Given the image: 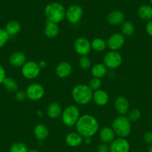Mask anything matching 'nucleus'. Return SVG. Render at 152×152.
<instances>
[{
  "label": "nucleus",
  "instance_id": "42",
  "mask_svg": "<svg viewBox=\"0 0 152 152\" xmlns=\"http://www.w3.org/2000/svg\"><path fill=\"white\" fill-rule=\"evenodd\" d=\"M148 152H152V144L150 145V147L148 148Z\"/></svg>",
  "mask_w": 152,
  "mask_h": 152
},
{
  "label": "nucleus",
  "instance_id": "19",
  "mask_svg": "<svg viewBox=\"0 0 152 152\" xmlns=\"http://www.w3.org/2000/svg\"><path fill=\"white\" fill-rule=\"evenodd\" d=\"M115 136L116 134L110 127H104L99 132V137L102 142L107 144L110 143L115 139Z\"/></svg>",
  "mask_w": 152,
  "mask_h": 152
},
{
  "label": "nucleus",
  "instance_id": "11",
  "mask_svg": "<svg viewBox=\"0 0 152 152\" xmlns=\"http://www.w3.org/2000/svg\"><path fill=\"white\" fill-rule=\"evenodd\" d=\"M74 49L76 53L81 56H86L91 51V43L85 37L76 39L74 43Z\"/></svg>",
  "mask_w": 152,
  "mask_h": 152
},
{
  "label": "nucleus",
  "instance_id": "37",
  "mask_svg": "<svg viewBox=\"0 0 152 152\" xmlns=\"http://www.w3.org/2000/svg\"><path fill=\"white\" fill-rule=\"evenodd\" d=\"M5 78H6V72H5V68L0 64V84L3 83Z\"/></svg>",
  "mask_w": 152,
  "mask_h": 152
},
{
  "label": "nucleus",
  "instance_id": "26",
  "mask_svg": "<svg viewBox=\"0 0 152 152\" xmlns=\"http://www.w3.org/2000/svg\"><path fill=\"white\" fill-rule=\"evenodd\" d=\"M121 32L124 36L131 37L135 32V27L134 25L130 21H125L121 26Z\"/></svg>",
  "mask_w": 152,
  "mask_h": 152
},
{
  "label": "nucleus",
  "instance_id": "33",
  "mask_svg": "<svg viewBox=\"0 0 152 152\" xmlns=\"http://www.w3.org/2000/svg\"><path fill=\"white\" fill-rule=\"evenodd\" d=\"M9 34L7 33L5 29L0 28V48H2L9 40Z\"/></svg>",
  "mask_w": 152,
  "mask_h": 152
},
{
  "label": "nucleus",
  "instance_id": "27",
  "mask_svg": "<svg viewBox=\"0 0 152 152\" xmlns=\"http://www.w3.org/2000/svg\"><path fill=\"white\" fill-rule=\"evenodd\" d=\"M91 47L96 52H103L107 48V42L102 38H95L91 42Z\"/></svg>",
  "mask_w": 152,
  "mask_h": 152
},
{
  "label": "nucleus",
  "instance_id": "36",
  "mask_svg": "<svg viewBox=\"0 0 152 152\" xmlns=\"http://www.w3.org/2000/svg\"><path fill=\"white\" fill-rule=\"evenodd\" d=\"M98 152H110V146L107 143H101L97 147Z\"/></svg>",
  "mask_w": 152,
  "mask_h": 152
},
{
  "label": "nucleus",
  "instance_id": "34",
  "mask_svg": "<svg viewBox=\"0 0 152 152\" xmlns=\"http://www.w3.org/2000/svg\"><path fill=\"white\" fill-rule=\"evenodd\" d=\"M14 98H15L16 100L18 101V102H23V101H24L25 99L27 98L26 91H22V90L17 91L16 92L15 95H14Z\"/></svg>",
  "mask_w": 152,
  "mask_h": 152
},
{
  "label": "nucleus",
  "instance_id": "12",
  "mask_svg": "<svg viewBox=\"0 0 152 152\" xmlns=\"http://www.w3.org/2000/svg\"><path fill=\"white\" fill-rule=\"evenodd\" d=\"M109 146L110 152H129L131 148L129 142L123 137L114 139Z\"/></svg>",
  "mask_w": 152,
  "mask_h": 152
},
{
  "label": "nucleus",
  "instance_id": "29",
  "mask_svg": "<svg viewBox=\"0 0 152 152\" xmlns=\"http://www.w3.org/2000/svg\"><path fill=\"white\" fill-rule=\"evenodd\" d=\"M141 111L137 108H133L128 110L127 113V118L129 119L130 122H137L141 118Z\"/></svg>",
  "mask_w": 152,
  "mask_h": 152
},
{
  "label": "nucleus",
  "instance_id": "30",
  "mask_svg": "<svg viewBox=\"0 0 152 152\" xmlns=\"http://www.w3.org/2000/svg\"><path fill=\"white\" fill-rule=\"evenodd\" d=\"M27 146L23 142H17L12 144V145L10 148V152H28Z\"/></svg>",
  "mask_w": 152,
  "mask_h": 152
},
{
  "label": "nucleus",
  "instance_id": "3",
  "mask_svg": "<svg viewBox=\"0 0 152 152\" xmlns=\"http://www.w3.org/2000/svg\"><path fill=\"white\" fill-rule=\"evenodd\" d=\"M44 13L47 21L58 24L66 18L65 8L58 2H51L48 4L45 8Z\"/></svg>",
  "mask_w": 152,
  "mask_h": 152
},
{
  "label": "nucleus",
  "instance_id": "20",
  "mask_svg": "<svg viewBox=\"0 0 152 152\" xmlns=\"http://www.w3.org/2000/svg\"><path fill=\"white\" fill-rule=\"evenodd\" d=\"M59 31L60 28L58 23L49 21L46 22V26L44 28V34L46 35V37L50 39H53L59 34Z\"/></svg>",
  "mask_w": 152,
  "mask_h": 152
},
{
  "label": "nucleus",
  "instance_id": "41",
  "mask_svg": "<svg viewBox=\"0 0 152 152\" xmlns=\"http://www.w3.org/2000/svg\"><path fill=\"white\" fill-rule=\"evenodd\" d=\"M28 152H40L38 150H36V149H31V150H28Z\"/></svg>",
  "mask_w": 152,
  "mask_h": 152
},
{
  "label": "nucleus",
  "instance_id": "23",
  "mask_svg": "<svg viewBox=\"0 0 152 152\" xmlns=\"http://www.w3.org/2000/svg\"><path fill=\"white\" fill-rule=\"evenodd\" d=\"M139 17L144 21L152 20V5H142L138 8L137 11Z\"/></svg>",
  "mask_w": 152,
  "mask_h": 152
},
{
  "label": "nucleus",
  "instance_id": "7",
  "mask_svg": "<svg viewBox=\"0 0 152 152\" xmlns=\"http://www.w3.org/2000/svg\"><path fill=\"white\" fill-rule=\"evenodd\" d=\"M40 67L39 64L35 61H28L22 66L21 72L23 77L27 79L36 78L40 73Z\"/></svg>",
  "mask_w": 152,
  "mask_h": 152
},
{
  "label": "nucleus",
  "instance_id": "24",
  "mask_svg": "<svg viewBox=\"0 0 152 152\" xmlns=\"http://www.w3.org/2000/svg\"><path fill=\"white\" fill-rule=\"evenodd\" d=\"M107 72V68L104 64H96L91 69V74L93 77L98 78H102L106 75Z\"/></svg>",
  "mask_w": 152,
  "mask_h": 152
},
{
  "label": "nucleus",
  "instance_id": "15",
  "mask_svg": "<svg viewBox=\"0 0 152 152\" xmlns=\"http://www.w3.org/2000/svg\"><path fill=\"white\" fill-rule=\"evenodd\" d=\"M114 107L116 112L120 115L127 114L130 110V103L128 99L124 96H119L114 102Z\"/></svg>",
  "mask_w": 152,
  "mask_h": 152
},
{
  "label": "nucleus",
  "instance_id": "18",
  "mask_svg": "<svg viewBox=\"0 0 152 152\" xmlns=\"http://www.w3.org/2000/svg\"><path fill=\"white\" fill-rule=\"evenodd\" d=\"M65 140L70 147H78L83 142V137L78 132H71L67 134Z\"/></svg>",
  "mask_w": 152,
  "mask_h": 152
},
{
  "label": "nucleus",
  "instance_id": "38",
  "mask_svg": "<svg viewBox=\"0 0 152 152\" xmlns=\"http://www.w3.org/2000/svg\"><path fill=\"white\" fill-rule=\"evenodd\" d=\"M145 31L149 36L152 37V20H149L146 24Z\"/></svg>",
  "mask_w": 152,
  "mask_h": 152
},
{
  "label": "nucleus",
  "instance_id": "8",
  "mask_svg": "<svg viewBox=\"0 0 152 152\" xmlns=\"http://www.w3.org/2000/svg\"><path fill=\"white\" fill-rule=\"evenodd\" d=\"M26 96L31 101H39L45 94V89L41 84L34 83L27 87L26 90Z\"/></svg>",
  "mask_w": 152,
  "mask_h": 152
},
{
  "label": "nucleus",
  "instance_id": "32",
  "mask_svg": "<svg viewBox=\"0 0 152 152\" xmlns=\"http://www.w3.org/2000/svg\"><path fill=\"white\" fill-rule=\"evenodd\" d=\"M79 66L81 67L82 69L84 70H87L90 68L91 66V61H90V58L86 55V56H81V58L79 59Z\"/></svg>",
  "mask_w": 152,
  "mask_h": 152
},
{
  "label": "nucleus",
  "instance_id": "2",
  "mask_svg": "<svg viewBox=\"0 0 152 152\" xmlns=\"http://www.w3.org/2000/svg\"><path fill=\"white\" fill-rule=\"evenodd\" d=\"M93 91L86 84H77L72 90V97L78 104L85 105L93 100Z\"/></svg>",
  "mask_w": 152,
  "mask_h": 152
},
{
  "label": "nucleus",
  "instance_id": "6",
  "mask_svg": "<svg viewBox=\"0 0 152 152\" xmlns=\"http://www.w3.org/2000/svg\"><path fill=\"white\" fill-rule=\"evenodd\" d=\"M122 57L118 51H110L104 56L103 64L110 69H115L121 66Z\"/></svg>",
  "mask_w": 152,
  "mask_h": 152
},
{
  "label": "nucleus",
  "instance_id": "4",
  "mask_svg": "<svg viewBox=\"0 0 152 152\" xmlns=\"http://www.w3.org/2000/svg\"><path fill=\"white\" fill-rule=\"evenodd\" d=\"M112 128L119 137L126 138L131 132V124L129 119L124 115H120L113 119Z\"/></svg>",
  "mask_w": 152,
  "mask_h": 152
},
{
  "label": "nucleus",
  "instance_id": "5",
  "mask_svg": "<svg viewBox=\"0 0 152 152\" xmlns=\"http://www.w3.org/2000/svg\"><path fill=\"white\" fill-rule=\"evenodd\" d=\"M80 111L75 105H69L61 114L63 123L68 127H73L76 125L80 118Z\"/></svg>",
  "mask_w": 152,
  "mask_h": 152
},
{
  "label": "nucleus",
  "instance_id": "25",
  "mask_svg": "<svg viewBox=\"0 0 152 152\" xmlns=\"http://www.w3.org/2000/svg\"><path fill=\"white\" fill-rule=\"evenodd\" d=\"M21 30V25L17 20H11L8 22L5 27V31L9 36H15L18 34Z\"/></svg>",
  "mask_w": 152,
  "mask_h": 152
},
{
  "label": "nucleus",
  "instance_id": "35",
  "mask_svg": "<svg viewBox=\"0 0 152 152\" xmlns=\"http://www.w3.org/2000/svg\"><path fill=\"white\" fill-rule=\"evenodd\" d=\"M143 140L148 145L152 144V132L151 131H146L143 134Z\"/></svg>",
  "mask_w": 152,
  "mask_h": 152
},
{
  "label": "nucleus",
  "instance_id": "10",
  "mask_svg": "<svg viewBox=\"0 0 152 152\" xmlns=\"http://www.w3.org/2000/svg\"><path fill=\"white\" fill-rule=\"evenodd\" d=\"M125 43V36L121 33H114L110 36L107 41V46L110 51H118L122 49Z\"/></svg>",
  "mask_w": 152,
  "mask_h": 152
},
{
  "label": "nucleus",
  "instance_id": "22",
  "mask_svg": "<svg viewBox=\"0 0 152 152\" xmlns=\"http://www.w3.org/2000/svg\"><path fill=\"white\" fill-rule=\"evenodd\" d=\"M62 107L58 102H52L49 104L47 108V115L51 119H55L61 116Z\"/></svg>",
  "mask_w": 152,
  "mask_h": 152
},
{
  "label": "nucleus",
  "instance_id": "43",
  "mask_svg": "<svg viewBox=\"0 0 152 152\" xmlns=\"http://www.w3.org/2000/svg\"><path fill=\"white\" fill-rule=\"evenodd\" d=\"M149 1H150V3H151V5H152V0H149Z\"/></svg>",
  "mask_w": 152,
  "mask_h": 152
},
{
  "label": "nucleus",
  "instance_id": "13",
  "mask_svg": "<svg viewBox=\"0 0 152 152\" xmlns=\"http://www.w3.org/2000/svg\"><path fill=\"white\" fill-rule=\"evenodd\" d=\"M72 72V66L66 61H63L58 64L55 68V74L58 78H65L69 77Z\"/></svg>",
  "mask_w": 152,
  "mask_h": 152
},
{
  "label": "nucleus",
  "instance_id": "14",
  "mask_svg": "<svg viewBox=\"0 0 152 152\" xmlns=\"http://www.w3.org/2000/svg\"><path fill=\"white\" fill-rule=\"evenodd\" d=\"M107 20L110 25L112 26H119L122 25L125 20V16L121 11H113L108 14Z\"/></svg>",
  "mask_w": 152,
  "mask_h": 152
},
{
  "label": "nucleus",
  "instance_id": "40",
  "mask_svg": "<svg viewBox=\"0 0 152 152\" xmlns=\"http://www.w3.org/2000/svg\"><path fill=\"white\" fill-rule=\"evenodd\" d=\"M84 139H85L84 142H85L86 144H87V145L91 144V142H92V137H87V138H84Z\"/></svg>",
  "mask_w": 152,
  "mask_h": 152
},
{
  "label": "nucleus",
  "instance_id": "31",
  "mask_svg": "<svg viewBox=\"0 0 152 152\" xmlns=\"http://www.w3.org/2000/svg\"><path fill=\"white\" fill-rule=\"evenodd\" d=\"M102 80H101V78L93 77V78L90 80V82H89L88 86L90 87V88L94 92L98 90H100L101 87H102Z\"/></svg>",
  "mask_w": 152,
  "mask_h": 152
},
{
  "label": "nucleus",
  "instance_id": "21",
  "mask_svg": "<svg viewBox=\"0 0 152 152\" xmlns=\"http://www.w3.org/2000/svg\"><path fill=\"white\" fill-rule=\"evenodd\" d=\"M49 129L43 124H38L34 128V135L40 141H43L49 137Z\"/></svg>",
  "mask_w": 152,
  "mask_h": 152
},
{
  "label": "nucleus",
  "instance_id": "17",
  "mask_svg": "<svg viewBox=\"0 0 152 152\" xmlns=\"http://www.w3.org/2000/svg\"><path fill=\"white\" fill-rule=\"evenodd\" d=\"M93 100L99 106H104L109 102V95L106 91L100 89L93 92Z\"/></svg>",
  "mask_w": 152,
  "mask_h": 152
},
{
  "label": "nucleus",
  "instance_id": "9",
  "mask_svg": "<svg viewBox=\"0 0 152 152\" xmlns=\"http://www.w3.org/2000/svg\"><path fill=\"white\" fill-rule=\"evenodd\" d=\"M83 17V8L79 5H72L66 10V18L71 24H77Z\"/></svg>",
  "mask_w": 152,
  "mask_h": 152
},
{
  "label": "nucleus",
  "instance_id": "1",
  "mask_svg": "<svg viewBox=\"0 0 152 152\" xmlns=\"http://www.w3.org/2000/svg\"><path fill=\"white\" fill-rule=\"evenodd\" d=\"M75 126L77 132L83 138L93 137L99 129V124L96 118L89 114L80 116Z\"/></svg>",
  "mask_w": 152,
  "mask_h": 152
},
{
  "label": "nucleus",
  "instance_id": "28",
  "mask_svg": "<svg viewBox=\"0 0 152 152\" xmlns=\"http://www.w3.org/2000/svg\"><path fill=\"white\" fill-rule=\"evenodd\" d=\"M2 84L5 87V89L10 93H15L18 90V84H17V81L14 80V78H7L6 77Z\"/></svg>",
  "mask_w": 152,
  "mask_h": 152
},
{
  "label": "nucleus",
  "instance_id": "39",
  "mask_svg": "<svg viewBox=\"0 0 152 152\" xmlns=\"http://www.w3.org/2000/svg\"><path fill=\"white\" fill-rule=\"evenodd\" d=\"M39 66H40V69H43L46 66V62L45 61H42L39 63Z\"/></svg>",
  "mask_w": 152,
  "mask_h": 152
},
{
  "label": "nucleus",
  "instance_id": "16",
  "mask_svg": "<svg viewBox=\"0 0 152 152\" xmlns=\"http://www.w3.org/2000/svg\"><path fill=\"white\" fill-rule=\"evenodd\" d=\"M9 64L14 67H22L26 62V56L23 52H15L9 57Z\"/></svg>",
  "mask_w": 152,
  "mask_h": 152
}]
</instances>
